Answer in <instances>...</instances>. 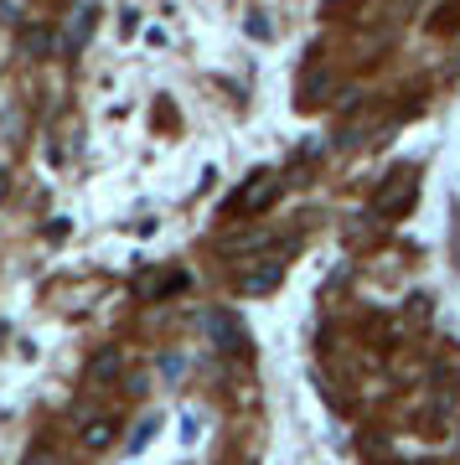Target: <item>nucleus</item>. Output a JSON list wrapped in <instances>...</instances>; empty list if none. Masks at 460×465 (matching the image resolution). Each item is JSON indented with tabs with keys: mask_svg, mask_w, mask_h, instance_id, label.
<instances>
[{
	"mask_svg": "<svg viewBox=\"0 0 460 465\" xmlns=\"http://www.w3.org/2000/svg\"><path fill=\"white\" fill-rule=\"evenodd\" d=\"M414 197H419V176H414V166H398L394 176L378 186L373 213H378V217H404V213L414 207Z\"/></svg>",
	"mask_w": 460,
	"mask_h": 465,
	"instance_id": "f257e3e1",
	"label": "nucleus"
},
{
	"mask_svg": "<svg viewBox=\"0 0 460 465\" xmlns=\"http://www.w3.org/2000/svg\"><path fill=\"white\" fill-rule=\"evenodd\" d=\"M275 197H280V182H275V176H254V186H244V192L233 197V213H264Z\"/></svg>",
	"mask_w": 460,
	"mask_h": 465,
	"instance_id": "f03ea898",
	"label": "nucleus"
},
{
	"mask_svg": "<svg viewBox=\"0 0 460 465\" xmlns=\"http://www.w3.org/2000/svg\"><path fill=\"white\" fill-rule=\"evenodd\" d=\"M280 259H259V269H248L244 280H238V290H244V295H264V290H275V284H280Z\"/></svg>",
	"mask_w": 460,
	"mask_h": 465,
	"instance_id": "7ed1b4c3",
	"label": "nucleus"
},
{
	"mask_svg": "<svg viewBox=\"0 0 460 465\" xmlns=\"http://www.w3.org/2000/svg\"><path fill=\"white\" fill-rule=\"evenodd\" d=\"M119 372V351L109 347V351H99V357H94V362H88V382H109Z\"/></svg>",
	"mask_w": 460,
	"mask_h": 465,
	"instance_id": "20e7f679",
	"label": "nucleus"
},
{
	"mask_svg": "<svg viewBox=\"0 0 460 465\" xmlns=\"http://www.w3.org/2000/svg\"><path fill=\"white\" fill-rule=\"evenodd\" d=\"M109 440H115V424H109V419H94V424L83 430V445H88V450H104Z\"/></svg>",
	"mask_w": 460,
	"mask_h": 465,
	"instance_id": "39448f33",
	"label": "nucleus"
},
{
	"mask_svg": "<svg viewBox=\"0 0 460 465\" xmlns=\"http://www.w3.org/2000/svg\"><path fill=\"white\" fill-rule=\"evenodd\" d=\"M21 52H26V57H47V52H52V36L42 32V26H36V32H21Z\"/></svg>",
	"mask_w": 460,
	"mask_h": 465,
	"instance_id": "423d86ee",
	"label": "nucleus"
},
{
	"mask_svg": "<svg viewBox=\"0 0 460 465\" xmlns=\"http://www.w3.org/2000/svg\"><path fill=\"white\" fill-rule=\"evenodd\" d=\"M0 197H5V171H0Z\"/></svg>",
	"mask_w": 460,
	"mask_h": 465,
	"instance_id": "0eeeda50",
	"label": "nucleus"
}]
</instances>
